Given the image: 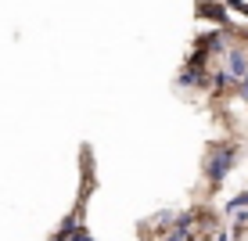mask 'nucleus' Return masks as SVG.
Returning <instances> with one entry per match:
<instances>
[{
	"label": "nucleus",
	"instance_id": "1",
	"mask_svg": "<svg viewBox=\"0 0 248 241\" xmlns=\"http://www.w3.org/2000/svg\"><path fill=\"white\" fill-rule=\"evenodd\" d=\"M234 162H237L234 144H216V148L209 151V159H205V177H209L212 184H223L227 173L234 169Z\"/></svg>",
	"mask_w": 248,
	"mask_h": 241
},
{
	"label": "nucleus",
	"instance_id": "2",
	"mask_svg": "<svg viewBox=\"0 0 248 241\" xmlns=\"http://www.w3.org/2000/svg\"><path fill=\"white\" fill-rule=\"evenodd\" d=\"M227 72H230V80H237V83L248 76V54H245V47H230L227 50Z\"/></svg>",
	"mask_w": 248,
	"mask_h": 241
},
{
	"label": "nucleus",
	"instance_id": "3",
	"mask_svg": "<svg viewBox=\"0 0 248 241\" xmlns=\"http://www.w3.org/2000/svg\"><path fill=\"white\" fill-rule=\"evenodd\" d=\"M198 15H202V18H216L219 25H223V18H227L223 4H216V0H198Z\"/></svg>",
	"mask_w": 248,
	"mask_h": 241
},
{
	"label": "nucleus",
	"instance_id": "4",
	"mask_svg": "<svg viewBox=\"0 0 248 241\" xmlns=\"http://www.w3.org/2000/svg\"><path fill=\"white\" fill-rule=\"evenodd\" d=\"M241 209H248V191L234 194V198H230V205H227V212H241Z\"/></svg>",
	"mask_w": 248,
	"mask_h": 241
},
{
	"label": "nucleus",
	"instance_id": "5",
	"mask_svg": "<svg viewBox=\"0 0 248 241\" xmlns=\"http://www.w3.org/2000/svg\"><path fill=\"white\" fill-rule=\"evenodd\" d=\"M223 4L230 7V11H241V15H248V0H223Z\"/></svg>",
	"mask_w": 248,
	"mask_h": 241
},
{
	"label": "nucleus",
	"instance_id": "6",
	"mask_svg": "<svg viewBox=\"0 0 248 241\" xmlns=\"http://www.w3.org/2000/svg\"><path fill=\"white\" fill-rule=\"evenodd\" d=\"M68 241H93V234H90V230H83V227H76V230H72V238H68Z\"/></svg>",
	"mask_w": 248,
	"mask_h": 241
},
{
	"label": "nucleus",
	"instance_id": "7",
	"mask_svg": "<svg viewBox=\"0 0 248 241\" xmlns=\"http://www.w3.org/2000/svg\"><path fill=\"white\" fill-rule=\"evenodd\" d=\"M212 241H234V230H216V234H212Z\"/></svg>",
	"mask_w": 248,
	"mask_h": 241
},
{
	"label": "nucleus",
	"instance_id": "8",
	"mask_svg": "<svg viewBox=\"0 0 248 241\" xmlns=\"http://www.w3.org/2000/svg\"><path fill=\"white\" fill-rule=\"evenodd\" d=\"M241 87H245V94H248V76H245V80H241Z\"/></svg>",
	"mask_w": 248,
	"mask_h": 241
}]
</instances>
